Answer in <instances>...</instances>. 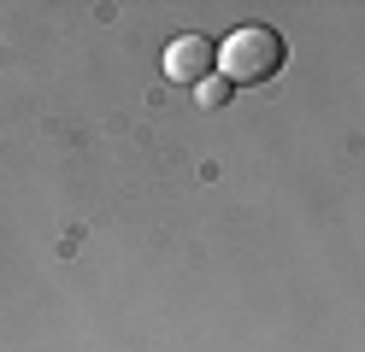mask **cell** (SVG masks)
<instances>
[{"mask_svg": "<svg viewBox=\"0 0 365 352\" xmlns=\"http://www.w3.org/2000/svg\"><path fill=\"white\" fill-rule=\"evenodd\" d=\"M289 47L277 30H265V23H242L230 30V41H218V77H230V88H254V82H271L283 70Z\"/></svg>", "mask_w": 365, "mask_h": 352, "instance_id": "1", "label": "cell"}, {"mask_svg": "<svg viewBox=\"0 0 365 352\" xmlns=\"http://www.w3.org/2000/svg\"><path fill=\"white\" fill-rule=\"evenodd\" d=\"M218 65V47L207 41V36H177L171 47H165V77L171 82H207V70Z\"/></svg>", "mask_w": 365, "mask_h": 352, "instance_id": "2", "label": "cell"}, {"mask_svg": "<svg viewBox=\"0 0 365 352\" xmlns=\"http://www.w3.org/2000/svg\"><path fill=\"white\" fill-rule=\"evenodd\" d=\"M230 100V77H207L200 82V106H224Z\"/></svg>", "mask_w": 365, "mask_h": 352, "instance_id": "3", "label": "cell"}]
</instances>
